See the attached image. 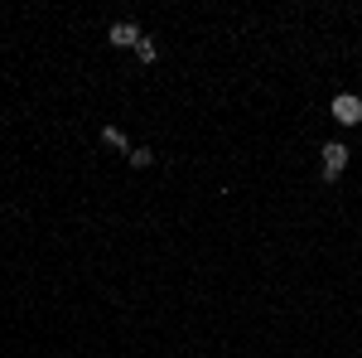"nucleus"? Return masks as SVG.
Here are the masks:
<instances>
[{"instance_id": "f257e3e1", "label": "nucleus", "mask_w": 362, "mask_h": 358, "mask_svg": "<svg viewBox=\"0 0 362 358\" xmlns=\"http://www.w3.org/2000/svg\"><path fill=\"white\" fill-rule=\"evenodd\" d=\"M319 155H324V160H319V169H324V184H334L338 174L348 169V155H353V150H348L343 140H324V150H319Z\"/></svg>"}, {"instance_id": "f03ea898", "label": "nucleus", "mask_w": 362, "mask_h": 358, "mask_svg": "<svg viewBox=\"0 0 362 358\" xmlns=\"http://www.w3.org/2000/svg\"><path fill=\"white\" fill-rule=\"evenodd\" d=\"M329 111H334L338 126H362V97H358V92H338Z\"/></svg>"}, {"instance_id": "7ed1b4c3", "label": "nucleus", "mask_w": 362, "mask_h": 358, "mask_svg": "<svg viewBox=\"0 0 362 358\" xmlns=\"http://www.w3.org/2000/svg\"><path fill=\"white\" fill-rule=\"evenodd\" d=\"M140 39H145V34H140V25H136V20H121V25H112V29H107V44H112V49H136Z\"/></svg>"}, {"instance_id": "20e7f679", "label": "nucleus", "mask_w": 362, "mask_h": 358, "mask_svg": "<svg viewBox=\"0 0 362 358\" xmlns=\"http://www.w3.org/2000/svg\"><path fill=\"white\" fill-rule=\"evenodd\" d=\"M102 145H112V150H121V155H131V150H136L131 136H126L121 126H102Z\"/></svg>"}, {"instance_id": "39448f33", "label": "nucleus", "mask_w": 362, "mask_h": 358, "mask_svg": "<svg viewBox=\"0 0 362 358\" xmlns=\"http://www.w3.org/2000/svg\"><path fill=\"white\" fill-rule=\"evenodd\" d=\"M126 160H131L136 169H150V165H155V150H150V145H136V150H131Z\"/></svg>"}, {"instance_id": "423d86ee", "label": "nucleus", "mask_w": 362, "mask_h": 358, "mask_svg": "<svg viewBox=\"0 0 362 358\" xmlns=\"http://www.w3.org/2000/svg\"><path fill=\"white\" fill-rule=\"evenodd\" d=\"M136 58H140V63H155V58H160L155 39H140V44H136Z\"/></svg>"}]
</instances>
